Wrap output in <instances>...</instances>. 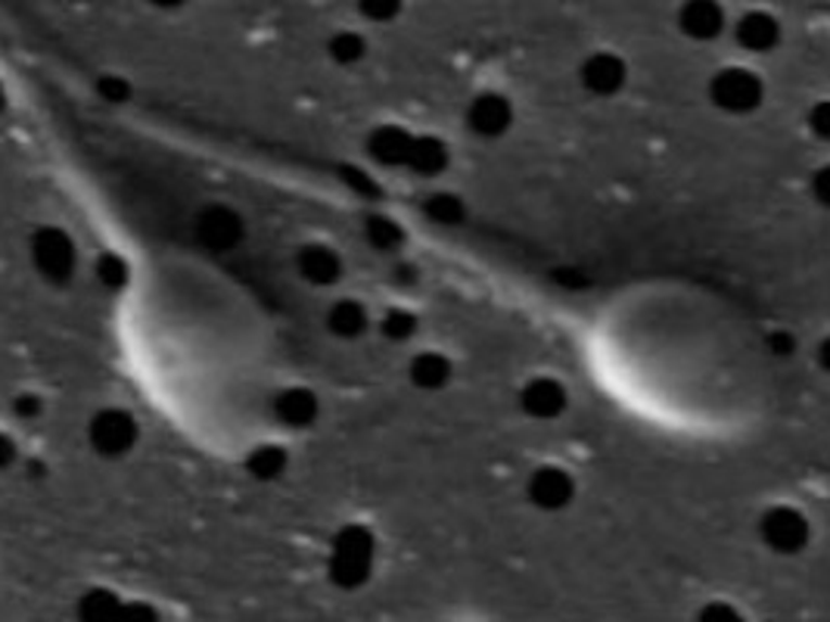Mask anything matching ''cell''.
I'll use <instances>...</instances> for the list:
<instances>
[{
    "label": "cell",
    "mask_w": 830,
    "mask_h": 622,
    "mask_svg": "<svg viewBox=\"0 0 830 622\" xmlns=\"http://www.w3.org/2000/svg\"><path fill=\"white\" fill-rule=\"evenodd\" d=\"M10 461H13V442L7 436H0V467H7Z\"/></svg>",
    "instance_id": "d6a6232c"
},
{
    "label": "cell",
    "mask_w": 830,
    "mask_h": 622,
    "mask_svg": "<svg viewBox=\"0 0 830 622\" xmlns=\"http://www.w3.org/2000/svg\"><path fill=\"white\" fill-rule=\"evenodd\" d=\"M118 613H122V600L110 592H91L88 598L81 600V617L85 620L113 622L118 620Z\"/></svg>",
    "instance_id": "ffe728a7"
},
{
    "label": "cell",
    "mask_w": 830,
    "mask_h": 622,
    "mask_svg": "<svg viewBox=\"0 0 830 622\" xmlns=\"http://www.w3.org/2000/svg\"><path fill=\"white\" fill-rule=\"evenodd\" d=\"M426 215L438 221V225H458L463 218V203L458 196H451V193H436V196H430L426 200Z\"/></svg>",
    "instance_id": "603a6c76"
},
{
    "label": "cell",
    "mask_w": 830,
    "mask_h": 622,
    "mask_svg": "<svg viewBox=\"0 0 830 622\" xmlns=\"http://www.w3.org/2000/svg\"><path fill=\"white\" fill-rule=\"evenodd\" d=\"M274 411L277 420H283L290 427H308L318 417V398H315V392L296 386V390H286L277 395Z\"/></svg>",
    "instance_id": "4fadbf2b"
},
{
    "label": "cell",
    "mask_w": 830,
    "mask_h": 622,
    "mask_svg": "<svg viewBox=\"0 0 830 622\" xmlns=\"http://www.w3.org/2000/svg\"><path fill=\"white\" fill-rule=\"evenodd\" d=\"M411 135L401 131V128H380L373 138H370V156L386 165H405L408 162V150H411Z\"/></svg>",
    "instance_id": "5bb4252c"
},
{
    "label": "cell",
    "mask_w": 830,
    "mask_h": 622,
    "mask_svg": "<svg viewBox=\"0 0 830 622\" xmlns=\"http://www.w3.org/2000/svg\"><path fill=\"white\" fill-rule=\"evenodd\" d=\"M196 233L208 250H231L243 237V221L231 208L208 206L203 208V215L196 221Z\"/></svg>",
    "instance_id": "8992f818"
},
{
    "label": "cell",
    "mask_w": 830,
    "mask_h": 622,
    "mask_svg": "<svg viewBox=\"0 0 830 622\" xmlns=\"http://www.w3.org/2000/svg\"><path fill=\"white\" fill-rule=\"evenodd\" d=\"M713 103L725 113H753L762 103V81L746 69H725L713 78Z\"/></svg>",
    "instance_id": "7a4b0ae2"
},
{
    "label": "cell",
    "mask_w": 830,
    "mask_h": 622,
    "mask_svg": "<svg viewBox=\"0 0 830 622\" xmlns=\"http://www.w3.org/2000/svg\"><path fill=\"white\" fill-rule=\"evenodd\" d=\"M529 498L545 510H560L563 505H570L573 498V480L566 470L560 467H541L535 470L529 480Z\"/></svg>",
    "instance_id": "52a82bcc"
},
{
    "label": "cell",
    "mask_w": 830,
    "mask_h": 622,
    "mask_svg": "<svg viewBox=\"0 0 830 622\" xmlns=\"http://www.w3.org/2000/svg\"><path fill=\"white\" fill-rule=\"evenodd\" d=\"M97 275H100V280H103L110 290H118V287H125V280H128V268H125V262L116 258V255H103V258L97 262Z\"/></svg>",
    "instance_id": "d4e9b609"
},
{
    "label": "cell",
    "mask_w": 830,
    "mask_h": 622,
    "mask_svg": "<svg viewBox=\"0 0 830 622\" xmlns=\"http://www.w3.org/2000/svg\"><path fill=\"white\" fill-rule=\"evenodd\" d=\"M448 373H451L448 361L442 355H436V352L417 355L414 365H411V380H414L420 390H442Z\"/></svg>",
    "instance_id": "ac0fdd59"
},
{
    "label": "cell",
    "mask_w": 830,
    "mask_h": 622,
    "mask_svg": "<svg viewBox=\"0 0 830 622\" xmlns=\"http://www.w3.org/2000/svg\"><path fill=\"white\" fill-rule=\"evenodd\" d=\"M771 348H775L778 355H790V352H793V340H790L787 333H775V337H771Z\"/></svg>",
    "instance_id": "1f68e13d"
},
{
    "label": "cell",
    "mask_w": 830,
    "mask_h": 622,
    "mask_svg": "<svg viewBox=\"0 0 830 622\" xmlns=\"http://www.w3.org/2000/svg\"><path fill=\"white\" fill-rule=\"evenodd\" d=\"M417 321L414 315H408V312H390L386 318H383V333L393 340V343H401V340H408V337H414Z\"/></svg>",
    "instance_id": "cb8c5ba5"
},
{
    "label": "cell",
    "mask_w": 830,
    "mask_h": 622,
    "mask_svg": "<svg viewBox=\"0 0 830 622\" xmlns=\"http://www.w3.org/2000/svg\"><path fill=\"white\" fill-rule=\"evenodd\" d=\"M520 402H523V411L529 417L551 420V417H557L566 408V392H563V386L557 380L541 377V380H532L529 386L523 390Z\"/></svg>",
    "instance_id": "8fae6325"
},
{
    "label": "cell",
    "mask_w": 830,
    "mask_h": 622,
    "mask_svg": "<svg viewBox=\"0 0 830 622\" xmlns=\"http://www.w3.org/2000/svg\"><path fill=\"white\" fill-rule=\"evenodd\" d=\"M414 172L420 175H438L445 165H448V150L445 143L436 138H414L411 140V150H408V162Z\"/></svg>",
    "instance_id": "2e32d148"
},
{
    "label": "cell",
    "mask_w": 830,
    "mask_h": 622,
    "mask_svg": "<svg viewBox=\"0 0 830 622\" xmlns=\"http://www.w3.org/2000/svg\"><path fill=\"white\" fill-rule=\"evenodd\" d=\"M703 620H735V607H728V604H710V607L703 610Z\"/></svg>",
    "instance_id": "f546056e"
},
{
    "label": "cell",
    "mask_w": 830,
    "mask_h": 622,
    "mask_svg": "<svg viewBox=\"0 0 830 622\" xmlns=\"http://www.w3.org/2000/svg\"><path fill=\"white\" fill-rule=\"evenodd\" d=\"M35 265L41 268L47 280H66L75 268V246L63 231H41L35 237Z\"/></svg>",
    "instance_id": "5b68a950"
},
{
    "label": "cell",
    "mask_w": 830,
    "mask_h": 622,
    "mask_svg": "<svg viewBox=\"0 0 830 622\" xmlns=\"http://www.w3.org/2000/svg\"><path fill=\"white\" fill-rule=\"evenodd\" d=\"M283 467H286V452L277 445H265L250 455V473L258 480H274L283 473Z\"/></svg>",
    "instance_id": "d6986e66"
},
{
    "label": "cell",
    "mask_w": 830,
    "mask_h": 622,
    "mask_svg": "<svg viewBox=\"0 0 830 622\" xmlns=\"http://www.w3.org/2000/svg\"><path fill=\"white\" fill-rule=\"evenodd\" d=\"M330 56H333L340 66L358 63V60L365 56V38L355 35V31H340V35H333V41H330Z\"/></svg>",
    "instance_id": "7402d4cb"
},
{
    "label": "cell",
    "mask_w": 830,
    "mask_h": 622,
    "mask_svg": "<svg viewBox=\"0 0 830 622\" xmlns=\"http://www.w3.org/2000/svg\"><path fill=\"white\" fill-rule=\"evenodd\" d=\"M368 237L376 250H398V246L405 243V233H401V228L395 225L393 218H386V215H373V218H370Z\"/></svg>",
    "instance_id": "44dd1931"
},
{
    "label": "cell",
    "mask_w": 830,
    "mask_h": 622,
    "mask_svg": "<svg viewBox=\"0 0 830 622\" xmlns=\"http://www.w3.org/2000/svg\"><path fill=\"white\" fill-rule=\"evenodd\" d=\"M358 7H361V13L373 20V23H390L398 16V10H401V0H358Z\"/></svg>",
    "instance_id": "484cf974"
},
{
    "label": "cell",
    "mask_w": 830,
    "mask_h": 622,
    "mask_svg": "<svg viewBox=\"0 0 830 622\" xmlns=\"http://www.w3.org/2000/svg\"><path fill=\"white\" fill-rule=\"evenodd\" d=\"M0 106H3V91H0Z\"/></svg>",
    "instance_id": "d590c367"
},
{
    "label": "cell",
    "mask_w": 830,
    "mask_h": 622,
    "mask_svg": "<svg viewBox=\"0 0 830 622\" xmlns=\"http://www.w3.org/2000/svg\"><path fill=\"white\" fill-rule=\"evenodd\" d=\"M513 122V110L501 93H483L473 106H470V128L483 138H498L505 135Z\"/></svg>",
    "instance_id": "ba28073f"
},
{
    "label": "cell",
    "mask_w": 830,
    "mask_h": 622,
    "mask_svg": "<svg viewBox=\"0 0 830 622\" xmlns=\"http://www.w3.org/2000/svg\"><path fill=\"white\" fill-rule=\"evenodd\" d=\"M762 538L768 548L781 554H793L806 548L808 523L806 517L793 507H775L762 517Z\"/></svg>",
    "instance_id": "3957f363"
},
{
    "label": "cell",
    "mask_w": 830,
    "mask_h": 622,
    "mask_svg": "<svg viewBox=\"0 0 830 622\" xmlns=\"http://www.w3.org/2000/svg\"><path fill=\"white\" fill-rule=\"evenodd\" d=\"M343 178L352 185V190H361L365 196H376L373 181H368V175H365V172H358V168H343Z\"/></svg>",
    "instance_id": "f1b7e54d"
},
{
    "label": "cell",
    "mask_w": 830,
    "mask_h": 622,
    "mask_svg": "<svg viewBox=\"0 0 830 622\" xmlns=\"http://www.w3.org/2000/svg\"><path fill=\"white\" fill-rule=\"evenodd\" d=\"M373 567V535L365 526H346L336 535L330 576L340 588H358L365 585Z\"/></svg>",
    "instance_id": "6da1fadb"
},
{
    "label": "cell",
    "mask_w": 830,
    "mask_h": 622,
    "mask_svg": "<svg viewBox=\"0 0 830 622\" xmlns=\"http://www.w3.org/2000/svg\"><path fill=\"white\" fill-rule=\"evenodd\" d=\"M330 330L336 333V337H343V340H355V337H361L365 333V327H368V312L358 305V302H336L333 308H330Z\"/></svg>",
    "instance_id": "e0dca14e"
},
{
    "label": "cell",
    "mask_w": 830,
    "mask_h": 622,
    "mask_svg": "<svg viewBox=\"0 0 830 622\" xmlns=\"http://www.w3.org/2000/svg\"><path fill=\"white\" fill-rule=\"evenodd\" d=\"M738 41L753 53L771 50L781 41V25L771 13H746L738 23Z\"/></svg>",
    "instance_id": "7c38bea8"
},
{
    "label": "cell",
    "mask_w": 830,
    "mask_h": 622,
    "mask_svg": "<svg viewBox=\"0 0 830 622\" xmlns=\"http://www.w3.org/2000/svg\"><path fill=\"white\" fill-rule=\"evenodd\" d=\"M156 7H165V10H171V7H181L184 0H153Z\"/></svg>",
    "instance_id": "e575fe53"
},
{
    "label": "cell",
    "mask_w": 830,
    "mask_h": 622,
    "mask_svg": "<svg viewBox=\"0 0 830 622\" xmlns=\"http://www.w3.org/2000/svg\"><path fill=\"white\" fill-rule=\"evenodd\" d=\"M815 190H818V196H821V203L828 200V172H821L818 178H815Z\"/></svg>",
    "instance_id": "836d02e7"
},
{
    "label": "cell",
    "mask_w": 830,
    "mask_h": 622,
    "mask_svg": "<svg viewBox=\"0 0 830 622\" xmlns=\"http://www.w3.org/2000/svg\"><path fill=\"white\" fill-rule=\"evenodd\" d=\"M582 81L591 93H600V97H610L623 88L625 81V66L620 56L613 53H598L591 56L585 66H582Z\"/></svg>",
    "instance_id": "30bf717a"
},
{
    "label": "cell",
    "mask_w": 830,
    "mask_h": 622,
    "mask_svg": "<svg viewBox=\"0 0 830 622\" xmlns=\"http://www.w3.org/2000/svg\"><path fill=\"white\" fill-rule=\"evenodd\" d=\"M135 439H138V423L125 411H103L93 417L91 442L100 455H110V458L125 455L135 445Z\"/></svg>",
    "instance_id": "277c9868"
},
{
    "label": "cell",
    "mask_w": 830,
    "mask_h": 622,
    "mask_svg": "<svg viewBox=\"0 0 830 622\" xmlns=\"http://www.w3.org/2000/svg\"><path fill=\"white\" fill-rule=\"evenodd\" d=\"M678 25L693 41H713L725 25V13L715 0H688L678 13Z\"/></svg>",
    "instance_id": "9c48e42d"
},
{
    "label": "cell",
    "mask_w": 830,
    "mask_h": 622,
    "mask_svg": "<svg viewBox=\"0 0 830 622\" xmlns=\"http://www.w3.org/2000/svg\"><path fill=\"white\" fill-rule=\"evenodd\" d=\"M299 268L311 283H321V287L323 283H333L340 277V271H343L340 255L333 253V250H327V246H305L299 255Z\"/></svg>",
    "instance_id": "9a60e30c"
},
{
    "label": "cell",
    "mask_w": 830,
    "mask_h": 622,
    "mask_svg": "<svg viewBox=\"0 0 830 622\" xmlns=\"http://www.w3.org/2000/svg\"><path fill=\"white\" fill-rule=\"evenodd\" d=\"M41 411V402L35 398V395H23L20 402H16V415L20 417H35Z\"/></svg>",
    "instance_id": "4dcf8cb0"
},
{
    "label": "cell",
    "mask_w": 830,
    "mask_h": 622,
    "mask_svg": "<svg viewBox=\"0 0 830 622\" xmlns=\"http://www.w3.org/2000/svg\"><path fill=\"white\" fill-rule=\"evenodd\" d=\"M808 125H812V131H815L818 138L828 140V135H830V106L828 103L815 106V113H812V118H808Z\"/></svg>",
    "instance_id": "4316f807"
},
{
    "label": "cell",
    "mask_w": 830,
    "mask_h": 622,
    "mask_svg": "<svg viewBox=\"0 0 830 622\" xmlns=\"http://www.w3.org/2000/svg\"><path fill=\"white\" fill-rule=\"evenodd\" d=\"M97 88H100V93H103L106 100H113V103H118V100H128V85H125L122 78H103Z\"/></svg>",
    "instance_id": "83f0119b"
}]
</instances>
